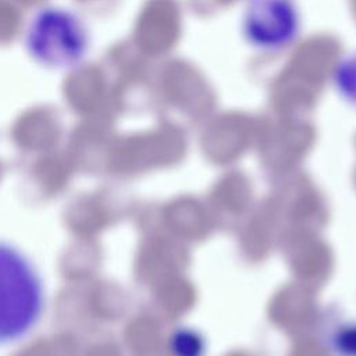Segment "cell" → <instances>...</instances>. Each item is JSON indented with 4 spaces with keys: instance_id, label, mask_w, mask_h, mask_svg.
<instances>
[{
    "instance_id": "1",
    "label": "cell",
    "mask_w": 356,
    "mask_h": 356,
    "mask_svg": "<svg viewBox=\"0 0 356 356\" xmlns=\"http://www.w3.org/2000/svg\"><path fill=\"white\" fill-rule=\"evenodd\" d=\"M43 306L42 278L31 260L13 245L0 242V345L28 335Z\"/></svg>"
},
{
    "instance_id": "2",
    "label": "cell",
    "mask_w": 356,
    "mask_h": 356,
    "mask_svg": "<svg viewBox=\"0 0 356 356\" xmlns=\"http://www.w3.org/2000/svg\"><path fill=\"white\" fill-rule=\"evenodd\" d=\"M28 46L44 64L65 67L76 63L86 49V35L78 18L64 10L39 13L28 32Z\"/></svg>"
},
{
    "instance_id": "3",
    "label": "cell",
    "mask_w": 356,
    "mask_h": 356,
    "mask_svg": "<svg viewBox=\"0 0 356 356\" xmlns=\"http://www.w3.org/2000/svg\"><path fill=\"white\" fill-rule=\"evenodd\" d=\"M299 26V11L293 0H249L242 17L245 39L263 51L289 46Z\"/></svg>"
},
{
    "instance_id": "4",
    "label": "cell",
    "mask_w": 356,
    "mask_h": 356,
    "mask_svg": "<svg viewBox=\"0 0 356 356\" xmlns=\"http://www.w3.org/2000/svg\"><path fill=\"white\" fill-rule=\"evenodd\" d=\"M332 82L341 97L356 107V51L335 65Z\"/></svg>"
}]
</instances>
